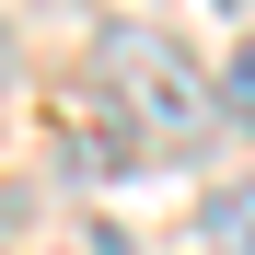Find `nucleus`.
Segmentation results:
<instances>
[{"label": "nucleus", "instance_id": "1", "mask_svg": "<svg viewBox=\"0 0 255 255\" xmlns=\"http://www.w3.org/2000/svg\"><path fill=\"white\" fill-rule=\"evenodd\" d=\"M93 81H105L128 151H186L197 128H209V70H197L162 23H116L105 58H93Z\"/></svg>", "mask_w": 255, "mask_h": 255}, {"label": "nucleus", "instance_id": "2", "mask_svg": "<svg viewBox=\"0 0 255 255\" xmlns=\"http://www.w3.org/2000/svg\"><path fill=\"white\" fill-rule=\"evenodd\" d=\"M197 244L209 255H255V186H221V197H209L197 209Z\"/></svg>", "mask_w": 255, "mask_h": 255}, {"label": "nucleus", "instance_id": "3", "mask_svg": "<svg viewBox=\"0 0 255 255\" xmlns=\"http://www.w3.org/2000/svg\"><path fill=\"white\" fill-rule=\"evenodd\" d=\"M209 105H221L232 128H255V35H244V47L221 58V81H209Z\"/></svg>", "mask_w": 255, "mask_h": 255}, {"label": "nucleus", "instance_id": "4", "mask_svg": "<svg viewBox=\"0 0 255 255\" xmlns=\"http://www.w3.org/2000/svg\"><path fill=\"white\" fill-rule=\"evenodd\" d=\"M244 12H255V0H244Z\"/></svg>", "mask_w": 255, "mask_h": 255}]
</instances>
